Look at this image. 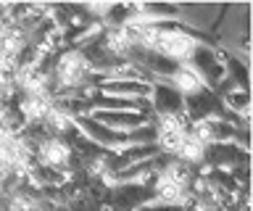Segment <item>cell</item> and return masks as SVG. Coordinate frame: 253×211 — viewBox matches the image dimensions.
Listing matches in <instances>:
<instances>
[{"mask_svg": "<svg viewBox=\"0 0 253 211\" xmlns=\"http://www.w3.org/2000/svg\"><path fill=\"white\" fill-rule=\"evenodd\" d=\"M156 48L171 58H187L193 53V40L185 32H158Z\"/></svg>", "mask_w": 253, "mask_h": 211, "instance_id": "cell-1", "label": "cell"}, {"mask_svg": "<svg viewBox=\"0 0 253 211\" xmlns=\"http://www.w3.org/2000/svg\"><path fill=\"white\" fill-rule=\"evenodd\" d=\"M185 135H187V132L182 129V124L174 119V116H164V119H161V127H158V140H161V145L166 148V151L177 153L179 145H182V140H185Z\"/></svg>", "mask_w": 253, "mask_h": 211, "instance_id": "cell-2", "label": "cell"}, {"mask_svg": "<svg viewBox=\"0 0 253 211\" xmlns=\"http://www.w3.org/2000/svg\"><path fill=\"white\" fill-rule=\"evenodd\" d=\"M84 69H87V64H84V58L79 56V53H66L63 61H61V66H58V77H61L63 84H69V87H71V84L82 82Z\"/></svg>", "mask_w": 253, "mask_h": 211, "instance_id": "cell-3", "label": "cell"}, {"mask_svg": "<svg viewBox=\"0 0 253 211\" xmlns=\"http://www.w3.org/2000/svg\"><path fill=\"white\" fill-rule=\"evenodd\" d=\"M42 161L47 164V167H63L69 159V151H66V145L58 143V140H50V143H45L42 145Z\"/></svg>", "mask_w": 253, "mask_h": 211, "instance_id": "cell-4", "label": "cell"}, {"mask_svg": "<svg viewBox=\"0 0 253 211\" xmlns=\"http://www.w3.org/2000/svg\"><path fill=\"white\" fill-rule=\"evenodd\" d=\"M24 111H27V116H32V119H42V116L50 114L45 92H32V95L27 98V103H24Z\"/></svg>", "mask_w": 253, "mask_h": 211, "instance_id": "cell-5", "label": "cell"}, {"mask_svg": "<svg viewBox=\"0 0 253 211\" xmlns=\"http://www.w3.org/2000/svg\"><path fill=\"white\" fill-rule=\"evenodd\" d=\"M182 190H185V185L174 182L171 177H166V174H164L161 179H158V195H161L164 201H169V203H179V201H182V195H185Z\"/></svg>", "mask_w": 253, "mask_h": 211, "instance_id": "cell-6", "label": "cell"}, {"mask_svg": "<svg viewBox=\"0 0 253 211\" xmlns=\"http://www.w3.org/2000/svg\"><path fill=\"white\" fill-rule=\"evenodd\" d=\"M174 84H177L179 90H185V92H198L201 90V77H198V72H193L190 66H185V69H179V72L174 74Z\"/></svg>", "mask_w": 253, "mask_h": 211, "instance_id": "cell-7", "label": "cell"}, {"mask_svg": "<svg viewBox=\"0 0 253 211\" xmlns=\"http://www.w3.org/2000/svg\"><path fill=\"white\" fill-rule=\"evenodd\" d=\"M185 161H198L203 156V140L195 137V135H185V140H182L179 151H177Z\"/></svg>", "mask_w": 253, "mask_h": 211, "instance_id": "cell-8", "label": "cell"}, {"mask_svg": "<svg viewBox=\"0 0 253 211\" xmlns=\"http://www.w3.org/2000/svg\"><path fill=\"white\" fill-rule=\"evenodd\" d=\"M32 209V201L29 198H16L13 201V211H29Z\"/></svg>", "mask_w": 253, "mask_h": 211, "instance_id": "cell-9", "label": "cell"}]
</instances>
